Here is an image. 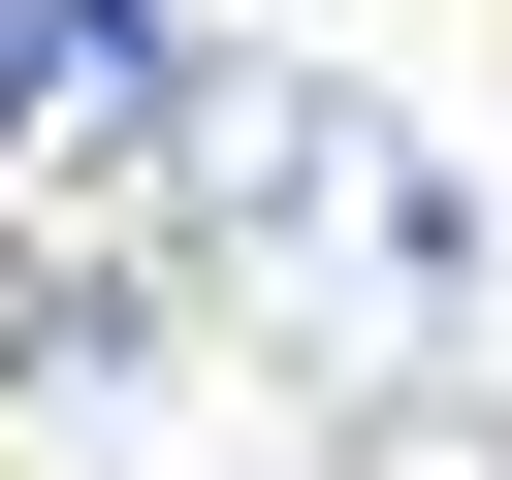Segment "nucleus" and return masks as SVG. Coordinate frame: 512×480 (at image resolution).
Returning a JSON list of instances; mask_svg holds the SVG:
<instances>
[{"instance_id":"obj_4","label":"nucleus","mask_w":512,"mask_h":480,"mask_svg":"<svg viewBox=\"0 0 512 480\" xmlns=\"http://www.w3.org/2000/svg\"><path fill=\"white\" fill-rule=\"evenodd\" d=\"M32 352H64V288H32V256H0V384H32Z\"/></svg>"},{"instance_id":"obj_2","label":"nucleus","mask_w":512,"mask_h":480,"mask_svg":"<svg viewBox=\"0 0 512 480\" xmlns=\"http://www.w3.org/2000/svg\"><path fill=\"white\" fill-rule=\"evenodd\" d=\"M0 128H32V160H192L160 0H0Z\"/></svg>"},{"instance_id":"obj_1","label":"nucleus","mask_w":512,"mask_h":480,"mask_svg":"<svg viewBox=\"0 0 512 480\" xmlns=\"http://www.w3.org/2000/svg\"><path fill=\"white\" fill-rule=\"evenodd\" d=\"M192 224H224V320L320 416H416L480 352V160L352 64H192Z\"/></svg>"},{"instance_id":"obj_3","label":"nucleus","mask_w":512,"mask_h":480,"mask_svg":"<svg viewBox=\"0 0 512 480\" xmlns=\"http://www.w3.org/2000/svg\"><path fill=\"white\" fill-rule=\"evenodd\" d=\"M352 480H512V416H352Z\"/></svg>"}]
</instances>
